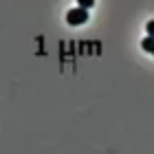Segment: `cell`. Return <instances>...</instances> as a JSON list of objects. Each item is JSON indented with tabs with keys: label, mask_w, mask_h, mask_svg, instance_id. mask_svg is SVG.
I'll return each mask as SVG.
<instances>
[{
	"label": "cell",
	"mask_w": 154,
	"mask_h": 154,
	"mask_svg": "<svg viewBox=\"0 0 154 154\" xmlns=\"http://www.w3.org/2000/svg\"><path fill=\"white\" fill-rule=\"evenodd\" d=\"M77 5H79L82 9H90V7L95 5V0H77Z\"/></svg>",
	"instance_id": "obj_3"
},
{
	"label": "cell",
	"mask_w": 154,
	"mask_h": 154,
	"mask_svg": "<svg viewBox=\"0 0 154 154\" xmlns=\"http://www.w3.org/2000/svg\"><path fill=\"white\" fill-rule=\"evenodd\" d=\"M152 55H154V48H152Z\"/></svg>",
	"instance_id": "obj_5"
},
{
	"label": "cell",
	"mask_w": 154,
	"mask_h": 154,
	"mask_svg": "<svg viewBox=\"0 0 154 154\" xmlns=\"http://www.w3.org/2000/svg\"><path fill=\"white\" fill-rule=\"evenodd\" d=\"M141 46H143V51H148V53H152V48H154V38L152 35H148L143 42H141Z\"/></svg>",
	"instance_id": "obj_2"
},
{
	"label": "cell",
	"mask_w": 154,
	"mask_h": 154,
	"mask_svg": "<svg viewBox=\"0 0 154 154\" xmlns=\"http://www.w3.org/2000/svg\"><path fill=\"white\" fill-rule=\"evenodd\" d=\"M66 22L71 26H79V24H86L88 22V9H82V7H77V9H71L66 13Z\"/></svg>",
	"instance_id": "obj_1"
},
{
	"label": "cell",
	"mask_w": 154,
	"mask_h": 154,
	"mask_svg": "<svg viewBox=\"0 0 154 154\" xmlns=\"http://www.w3.org/2000/svg\"><path fill=\"white\" fill-rule=\"evenodd\" d=\"M145 31H148V35H152V38H154V20H150V22L145 24Z\"/></svg>",
	"instance_id": "obj_4"
}]
</instances>
